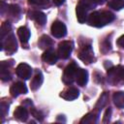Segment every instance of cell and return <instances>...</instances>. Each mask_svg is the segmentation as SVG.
I'll return each instance as SVG.
<instances>
[{"mask_svg":"<svg viewBox=\"0 0 124 124\" xmlns=\"http://www.w3.org/2000/svg\"><path fill=\"white\" fill-rule=\"evenodd\" d=\"M114 19V15L108 11H102V12H93L88 15L87 21L91 26L94 27H103Z\"/></svg>","mask_w":124,"mask_h":124,"instance_id":"6da1fadb","label":"cell"},{"mask_svg":"<svg viewBox=\"0 0 124 124\" xmlns=\"http://www.w3.org/2000/svg\"><path fill=\"white\" fill-rule=\"evenodd\" d=\"M108 77L110 82L117 84L124 81V67L118 65L108 69Z\"/></svg>","mask_w":124,"mask_h":124,"instance_id":"7a4b0ae2","label":"cell"},{"mask_svg":"<svg viewBox=\"0 0 124 124\" xmlns=\"http://www.w3.org/2000/svg\"><path fill=\"white\" fill-rule=\"evenodd\" d=\"M78 67L77 65L76 62H71L64 70V73H63V81L66 83V84H70L74 81V79H76V76H77V73H78Z\"/></svg>","mask_w":124,"mask_h":124,"instance_id":"3957f363","label":"cell"},{"mask_svg":"<svg viewBox=\"0 0 124 124\" xmlns=\"http://www.w3.org/2000/svg\"><path fill=\"white\" fill-rule=\"evenodd\" d=\"M74 44L72 41H63L59 43L58 45V49H57V55L59 58L62 59H67L70 57L71 52L73 50Z\"/></svg>","mask_w":124,"mask_h":124,"instance_id":"277c9868","label":"cell"},{"mask_svg":"<svg viewBox=\"0 0 124 124\" xmlns=\"http://www.w3.org/2000/svg\"><path fill=\"white\" fill-rule=\"evenodd\" d=\"M1 49H5L7 54H13L17 49V43L16 40V37L14 34L9 35L3 42H2V47Z\"/></svg>","mask_w":124,"mask_h":124,"instance_id":"5b68a950","label":"cell"},{"mask_svg":"<svg viewBox=\"0 0 124 124\" xmlns=\"http://www.w3.org/2000/svg\"><path fill=\"white\" fill-rule=\"evenodd\" d=\"M78 58L86 64H90L94 60V52L90 45L84 46L78 52Z\"/></svg>","mask_w":124,"mask_h":124,"instance_id":"8992f818","label":"cell"},{"mask_svg":"<svg viewBox=\"0 0 124 124\" xmlns=\"http://www.w3.org/2000/svg\"><path fill=\"white\" fill-rule=\"evenodd\" d=\"M51 34L55 38H62L67 34L66 25L59 20H55L51 25Z\"/></svg>","mask_w":124,"mask_h":124,"instance_id":"52a82bcc","label":"cell"},{"mask_svg":"<svg viewBox=\"0 0 124 124\" xmlns=\"http://www.w3.org/2000/svg\"><path fill=\"white\" fill-rule=\"evenodd\" d=\"M16 73L19 78H21L23 79H29L32 75V68L28 64L20 63L17 65V67L16 69Z\"/></svg>","mask_w":124,"mask_h":124,"instance_id":"ba28073f","label":"cell"},{"mask_svg":"<svg viewBox=\"0 0 124 124\" xmlns=\"http://www.w3.org/2000/svg\"><path fill=\"white\" fill-rule=\"evenodd\" d=\"M10 93L13 97H17L20 94H25L27 93V87L25 85V83L21 82V81H16L15 82L11 88H10Z\"/></svg>","mask_w":124,"mask_h":124,"instance_id":"9c48e42d","label":"cell"},{"mask_svg":"<svg viewBox=\"0 0 124 124\" xmlns=\"http://www.w3.org/2000/svg\"><path fill=\"white\" fill-rule=\"evenodd\" d=\"M57 58H58V55L57 53L52 49V48H48V49H46V51L43 53L42 55V59L44 62H46V64H49V65H53L56 63L57 61Z\"/></svg>","mask_w":124,"mask_h":124,"instance_id":"30bf717a","label":"cell"},{"mask_svg":"<svg viewBox=\"0 0 124 124\" xmlns=\"http://www.w3.org/2000/svg\"><path fill=\"white\" fill-rule=\"evenodd\" d=\"M79 95V91L75 88V87H70V88H67L66 90H64L61 94H60V97H62L63 99L67 100V101H72V100H75L78 97Z\"/></svg>","mask_w":124,"mask_h":124,"instance_id":"8fae6325","label":"cell"},{"mask_svg":"<svg viewBox=\"0 0 124 124\" xmlns=\"http://www.w3.org/2000/svg\"><path fill=\"white\" fill-rule=\"evenodd\" d=\"M88 80V73L84 69H78L77 76H76V81L79 86H84L87 83Z\"/></svg>","mask_w":124,"mask_h":124,"instance_id":"7c38bea8","label":"cell"},{"mask_svg":"<svg viewBox=\"0 0 124 124\" xmlns=\"http://www.w3.org/2000/svg\"><path fill=\"white\" fill-rule=\"evenodd\" d=\"M30 18H32L33 20H35L39 25L43 26L46 24V16L39 11H33L30 13Z\"/></svg>","mask_w":124,"mask_h":124,"instance_id":"4fadbf2b","label":"cell"},{"mask_svg":"<svg viewBox=\"0 0 124 124\" xmlns=\"http://www.w3.org/2000/svg\"><path fill=\"white\" fill-rule=\"evenodd\" d=\"M17 35H18V38L22 44V46L26 45L29 38H30V31L27 27L25 26H21L17 29Z\"/></svg>","mask_w":124,"mask_h":124,"instance_id":"5bb4252c","label":"cell"},{"mask_svg":"<svg viewBox=\"0 0 124 124\" xmlns=\"http://www.w3.org/2000/svg\"><path fill=\"white\" fill-rule=\"evenodd\" d=\"M14 116L17 120L24 122L28 118V111L25 108V107H17V108H16V109L14 111Z\"/></svg>","mask_w":124,"mask_h":124,"instance_id":"9a60e30c","label":"cell"},{"mask_svg":"<svg viewBox=\"0 0 124 124\" xmlns=\"http://www.w3.org/2000/svg\"><path fill=\"white\" fill-rule=\"evenodd\" d=\"M43 80H44V78H43V74L40 72V71H37L34 78H32L31 82H30V86H31V89L32 90H37L43 83Z\"/></svg>","mask_w":124,"mask_h":124,"instance_id":"2e32d148","label":"cell"},{"mask_svg":"<svg viewBox=\"0 0 124 124\" xmlns=\"http://www.w3.org/2000/svg\"><path fill=\"white\" fill-rule=\"evenodd\" d=\"M38 45H39L40 48H42V49H48V48H51V46L53 45V42H52V40L48 36L43 35L39 39Z\"/></svg>","mask_w":124,"mask_h":124,"instance_id":"e0dca14e","label":"cell"},{"mask_svg":"<svg viewBox=\"0 0 124 124\" xmlns=\"http://www.w3.org/2000/svg\"><path fill=\"white\" fill-rule=\"evenodd\" d=\"M87 12L84 8H82L80 5H77V9H76V13H77V18L78 20L79 23H84L87 18H88V15H87Z\"/></svg>","mask_w":124,"mask_h":124,"instance_id":"ac0fdd59","label":"cell"},{"mask_svg":"<svg viewBox=\"0 0 124 124\" xmlns=\"http://www.w3.org/2000/svg\"><path fill=\"white\" fill-rule=\"evenodd\" d=\"M112 100L114 105L119 108H124V92L119 91V92H115L112 95Z\"/></svg>","mask_w":124,"mask_h":124,"instance_id":"d6986e66","label":"cell"},{"mask_svg":"<svg viewBox=\"0 0 124 124\" xmlns=\"http://www.w3.org/2000/svg\"><path fill=\"white\" fill-rule=\"evenodd\" d=\"M97 118H98V113L97 112H95V111L89 112V113H87L86 115H84L82 117V119L80 120V124H93V123H96Z\"/></svg>","mask_w":124,"mask_h":124,"instance_id":"ffe728a7","label":"cell"},{"mask_svg":"<svg viewBox=\"0 0 124 124\" xmlns=\"http://www.w3.org/2000/svg\"><path fill=\"white\" fill-rule=\"evenodd\" d=\"M8 63L7 61H2L1 62V73H0V77H1V79L3 81H6V80H9L11 78V75H10V72L8 71Z\"/></svg>","mask_w":124,"mask_h":124,"instance_id":"44dd1931","label":"cell"},{"mask_svg":"<svg viewBox=\"0 0 124 124\" xmlns=\"http://www.w3.org/2000/svg\"><path fill=\"white\" fill-rule=\"evenodd\" d=\"M98 2L97 0H80L78 2V5H80L82 8H84L86 11H90L93 8L97 6Z\"/></svg>","mask_w":124,"mask_h":124,"instance_id":"7402d4cb","label":"cell"},{"mask_svg":"<svg viewBox=\"0 0 124 124\" xmlns=\"http://www.w3.org/2000/svg\"><path fill=\"white\" fill-rule=\"evenodd\" d=\"M108 6L113 10H120L122 8H124V0H110L108 3Z\"/></svg>","mask_w":124,"mask_h":124,"instance_id":"603a6c76","label":"cell"},{"mask_svg":"<svg viewBox=\"0 0 124 124\" xmlns=\"http://www.w3.org/2000/svg\"><path fill=\"white\" fill-rule=\"evenodd\" d=\"M11 29H12V26H11L10 22L5 21V22L2 23L1 28H0V33H1V38H2V40H3V38H4L6 35H8V33L11 31Z\"/></svg>","mask_w":124,"mask_h":124,"instance_id":"cb8c5ba5","label":"cell"},{"mask_svg":"<svg viewBox=\"0 0 124 124\" xmlns=\"http://www.w3.org/2000/svg\"><path fill=\"white\" fill-rule=\"evenodd\" d=\"M8 11H9V14L12 16H18L19 14H20V8H19L18 5H16V4L10 5L9 8H8Z\"/></svg>","mask_w":124,"mask_h":124,"instance_id":"d4e9b609","label":"cell"},{"mask_svg":"<svg viewBox=\"0 0 124 124\" xmlns=\"http://www.w3.org/2000/svg\"><path fill=\"white\" fill-rule=\"evenodd\" d=\"M107 100H108V95H107L106 92H104V94L101 96V98L99 99V101H98V103L96 105V108L100 109L101 108H103L107 104Z\"/></svg>","mask_w":124,"mask_h":124,"instance_id":"484cf974","label":"cell"},{"mask_svg":"<svg viewBox=\"0 0 124 124\" xmlns=\"http://www.w3.org/2000/svg\"><path fill=\"white\" fill-rule=\"evenodd\" d=\"M28 2L36 6H46L48 3V0H29Z\"/></svg>","mask_w":124,"mask_h":124,"instance_id":"4316f807","label":"cell"},{"mask_svg":"<svg viewBox=\"0 0 124 124\" xmlns=\"http://www.w3.org/2000/svg\"><path fill=\"white\" fill-rule=\"evenodd\" d=\"M110 115H111V109H110V108H108L107 110H106V112H105V114H104L103 123H107V122H108L109 119H110Z\"/></svg>","mask_w":124,"mask_h":124,"instance_id":"83f0119b","label":"cell"},{"mask_svg":"<svg viewBox=\"0 0 124 124\" xmlns=\"http://www.w3.org/2000/svg\"><path fill=\"white\" fill-rule=\"evenodd\" d=\"M101 50H102L104 53H106V52H108V50H110V43L108 42V41H105V42L103 43V46H101Z\"/></svg>","mask_w":124,"mask_h":124,"instance_id":"f1b7e54d","label":"cell"},{"mask_svg":"<svg viewBox=\"0 0 124 124\" xmlns=\"http://www.w3.org/2000/svg\"><path fill=\"white\" fill-rule=\"evenodd\" d=\"M31 113H32V115H33L34 117H36L39 121H42V120H43V115H42V113H41L40 111L36 110L35 108H31Z\"/></svg>","mask_w":124,"mask_h":124,"instance_id":"f546056e","label":"cell"},{"mask_svg":"<svg viewBox=\"0 0 124 124\" xmlns=\"http://www.w3.org/2000/svg\"><path fill=\"white\" fill-rule=\"evenodd\" d=\"M8 111H9V105H7L5 103H1V114H2V116H5Z\"/></svg>","mask_w":124,"mask_h":124,"instance_id":"4dcf8cb0","label":"cell"},{"mask_svg":"<svg viewBox=\"0 0 124 124\" xmlns=\"http://www.w3.org/2000/svg\"><path fill=\"white\" fill-rule=\"evenodd\" d=\"M116 44H117V46H120V47L124 48V35H122L121 37H119V38L117 39Z\"/></svg>","mask_w":124,"mask_h":124,"instance_id":"1f68e13d","label":"cell"},{"mask_svg":"<svg viewBox=\"0 0 124 124\" xmlns=\"http://www.w3.org/2000/svg\"><path fill=\"white\" fill-rule=\"evenodd\" d=\"M53 1V3L56 5V6H60V5H62L64 2H65V0H52Z\"/></svg>","mask_w":124,"mask_h":124,"instance_id":"d6a6232c","label":"cell"},{"mask_svg":"<svg viewBox=\"0 0 124 124\" xmlns=\"http://www.w3.org/2000/svg\"><path fill=\"white\" fill-rule=\"evenodd\" d=\"M22 105H24V106H28V107H31V106H32V102H31V100L27 99V100H25V101L22 103Z\"/></svg>","mask_w":124,"mask_h":124,"instance_id":"836d02e7","label":"cell"},{"mask_svg":"<svg viewBox=\"0 0 124 124\" xmlns=\"http://www.w3.org/2000/svg\"><path fill=\"white\" fill-rule=\"evenodd\" d=\"M105 1H106V0H97V2H98L99 4H103Z\"/></svg>","mask_w":124,"mask_h":124,"instance_id":"e575fe53","label":"cell"}]
</instances>
